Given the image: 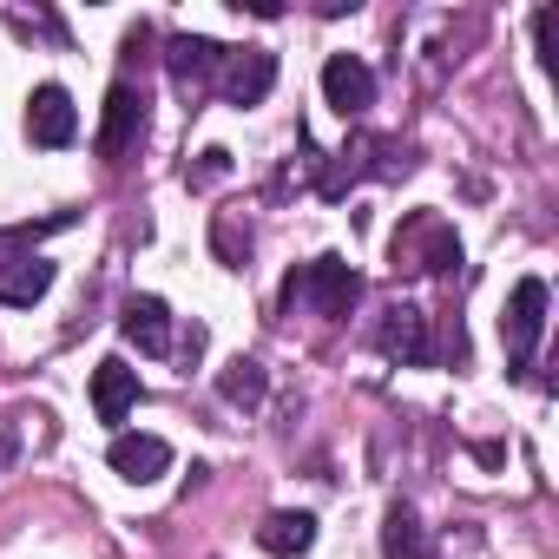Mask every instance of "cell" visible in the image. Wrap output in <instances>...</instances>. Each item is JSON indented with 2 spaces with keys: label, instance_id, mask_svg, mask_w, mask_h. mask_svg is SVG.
Returning a JSON list of instances; mask_svg holds the SVG:
<instances>
[{
  "label": "cell",
  "instance_id": "obj_13",
  "mask_svg": "<svg viewBox=\"0 0 559 559\" xmlns=\"http://www.w3.org/2000/svg\"><path fill=\"white\" fill-rule=\"evenodd\" d=\"M257 546L276 552V559H297V552L317 546V520H310V513H270V520L257 526Z\"/></svg>",
  "mask_w": 559,
  "mask_h": 559
},
{
  "label": "cell",
  "instance_id": "obj_10",
  "mask_svg": "<svg viewBox=\"0 0 559 559\" xmlns=\"http://www.w3.org/2000/svg\"><path fill=\"white\" fill-rule=\"evenodd\" d=\"M132 402H139V369H126L119 356H106V362L93 369V415H99V421H126Z\"/></svg>",
  "mask_w": 559,
  "mask_h": 559
},
{
  "label": "cell",
  "instance_id": "obj_16",
  "mask_svg": "<svg viewBox=\"0 0 559 559\" xmlns=\"http://www.w3.org/2000/svg\"><path fill=\"white\" fill-rule=\"evenodd\" d=\"M263 389H270V382H263V369H257L250 356L224 362V376H217V395H224V402H237V408H257V402H263Z\"/></svg>",
  "mask_w": 559,
  "mask_h": 559
},
{
  "label": "cell",
  "instance_id": "obj_15",
  "mask_svg": "<svg viewBox=\"0 0 559 559\" xmlns=\"http://www.w3.org/2000/svg\"><path fill=\"white\" fill-rule=\"evenodd\" d=\"M382 552H389V559H428V533H421L415 507H389V520H382Z\"/></svg>",
  "mask_w": 559,
  "mask_h": 559
},
{
  "label": "cell",
  "instance_id": "obj_2",
  "mask_svg": "<svg viewBox=\"0 0 559 559\" xmlns=\"http://www.w3.org/2000/svg\"><path fill=\"white\" fill-rule=\"evenodd\" d=\"M539 330H546V276H520L507 310H500V343H507V369L526 376L533 349H539Z\"/></svg>",
  "mask_w": 559,
  "mask_h": 559
},
{
  "label": "cell",
  "instance_id": "obj_11",
  "mask_svg": "<svg viewBox=\"0 0 559 559\" xmlns=\"http://www.w3.org/2000/svg\"><path fill=\"white\" fill-rule=\"evenodd\" d=\"M53 290V263L47 257H14V263H0V304L8 310H27Z\"/></svg>",
  "mask_w": 559,
  "mask_h": 559
},
{
  "label": "cell",
  "instance_id": "obj_5",
  "mask_svg": "<svg viewBox=\"0 0 559 559\" xmlns=\"http://www.w3.org/2000/svg\"><path fill=\"white\" fill-rule=\"evenodd\" d=\"M323 99H330L343 119H356V112L376 106V73H369L356 53H330V67H323Z\"/></svg>",
  "mask_w": 559,
  "mask_h": 559
},
{
  "label": "cell",
  "instance_id": "obj_8",
  "mask_svg": "<svg viewBox=\"0 0 559 559\" xmlns=\"http://www.w3.org/2000/svg\"><path fill=\"white\" fill-rule=\"evenodd\" d=\"M376 343H382L389 362H428V356H435V349H428V317H421L415 304H395V310L382 317Z\"/></svg>",
  "mask_w": 559,
  "mask_h": 559
},
{
  "label": "cell",
  "instance_id": "obj_14",
  "mask_svg": "<svg viewBox=\"0 0 559 559\" xmlns=\"http://www.w3.org/2000/svg\"><path fill=\"white\" fill-rule=\"evenodd\" d=\"M171 73L185 86H204L211 73H224V47L217 40H171Z\"/></svg>",
  "mask_w": 559,
  "mask_h": 559
},
{
  "label": "cell",
  "instance_id": "obj_3",
  "mask_svg": "<svg viewBox=\"0 0 559 559\" xmlns=\"http://www.w3.org/2000/svg\"><path fill=\"white\" fill-rule=\"evenodd\" d=\"M448 263H461V237L441 217H415L395 237V270H448Z\"/></svg>",
  "mask_w": 559,
  "mask_h": 559
},
{
  "label": "cell",
  "instance_id": "obj_9",
  "mask_svg": "<svg viewBox=\"0 0 559 559\" xmlns=\"http://www.w3.org/2000/svg\"><path fill=\"white\" fill-rule=\"evenodd\" d=\"M106 461H112V474H119V480L145 487V480H158V474L171 467V448H165L158 435H119V441L106 448Z\"/></svg>",
  "mask_w": 559,
  "mask_h": 559
},
{
  "label": "cell",
  "instance_id": "obj_17",
  "mask_svg": "<svg viewBox=\"0 0 559 559\" xmlns=\"http://www.w3.org/2000/svg\"><path fill=\"white\" fill-rule=\"evenodd\" d=\"M224 171H230V152H217V145H211V152H198V171H191V185H217Z\"/></svg>",
  "mask_w": 559,
  "mask_h": 559
},
{
  "label": "cell",
  "instance_id": "obj_1",
  "mask_svg": "<svg viewBox=\"0 0 559 559\" xmlns=\"http://www.w3.org/2000/svg\"><path fill=\"white\" fill-rule=\"evenodd\" d=\"M362 297V276L343 263V257H317L304 270L284 276V310H317V317H349V304Z\"/></svg>",
  "mask_w": 559,
  "mask_h": 559
},
{
  "label": "cell",
  "instance_id": "obj_6",
  "mask_svg": "<svg viewBox=\"0 0 559 559\" xmlns=\"http://www.w3.org/2000/svg\"><path fill=\"white\" fill-rule=\"evenodd\" d=\"M217 86H224L230 106H263L270 86H276V53H224Z\"/></svg>",
  "mask_w": 559,
  "mask_h": 559
},
{
  "label": "cell",
  "instance_id": "obj_4",
  "mask_svg": "<svg viewBox=\"0 0 559 559\" xmlns=\"http://www.w3.org/2000/svg\"><path fill=\"white\" fill-rule=\"evenodd\" d=\"M73 132H80L73 93L67 86H34V99H27V139L47 145V152H60V145H73Z\"/></svg>",
  "mask_w": 559,
  "mask_h": 559
},
{
  "label": "cell",
  "instance_id": "obj_12",
  "mask_svg": "<svg viewBox=\"0 0 559 559\" xmlns=\"http://www.w3.org/2000/svg\"><path fill=\"white\" fill-rule=\"evenodd\" d=\"M119 330H126V343H139L145 356H165V349H171V310H165L158 297H132Z\"/></svg>",
  "mask_w": 559,
  "mask_h": 559
},
{
  "label": "cell",
  "instance_id": "obj_7",
  "mask_svg": "<svg viewBox=\"0 0 559 559\" xmlns=\"http://www.w3.org/2000/svg\"><path fill=\"white\" fill-rule=\"evenodd\" d=\"M139 132H145V99L119 80V86L106 93V126H99V139H93V145H99V158H119Z\"/></svg>",
  "mask_w": 559,
  "mask_h": 559
}]
</instances>
